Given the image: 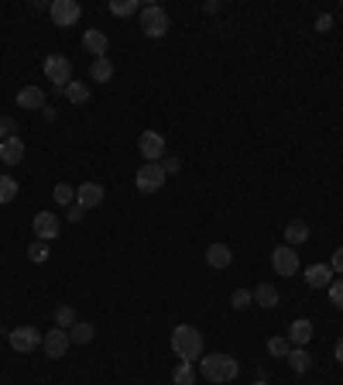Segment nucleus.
<instances>
[{"mask_svg": "<svg viewBox=\"0 0 343 385\" xmlns=\"http://www.w3.org/2000/svg\"><path fill=\"white\" fill-rule=\"evenodd\" d=\"M237 372H241V365H237V358H230V354H206V358L199 361V375L213 385L234 382Z\"/></svg>", "mask_w": 343, "mask_h": 385, "instance_id": "f257e3e1", "label": "nucleus"}, {"mask_svg": "<svg viewBox=\"0 0 343 385\" xmlns=\"http://www.w3.org/2000/svg\"><path fill=\"white\" fill-rule=\"evenodd\" d=\"M172 351H175L182 361H196V358L203 354V334H199L196 327H189V324H178V327L172 330Z\"/></svg>", "mask_w": 343, "mask_h": 385, "instance_id": "f03ea898", "label": "nucleus"}, {"mask_svg": "<svg viewBox=\"0 0 343 385\" xmlns=\"http://www.w3.org/2000/svg\"><path fill=\"white\" fill-rule=\"evenodd\" d=\"M141 31H144L148 38H162V35L169 31V14H165V7L144 3V7H141Z\"/></svg>", "mask_w": 343, "mask_h": 385, "instance_id": "7ed1b4c3", "label": "nucleus"}, {"mask_svg": "<svg viewBox=\"0 0 343 385\" xmlns=\"http://www.w3.org/2000/svg\"><path fill=\"white\" fill-rule=\"evenodd\" d=\"M45 76H48V83H55L59 93H66V86L73 83V62L66 55H48L45 59Z\"/></svg>", "mask_w": 343, "mask_h": 385, "instance_id": "20e7f679", "label": "nucleus"}, {"mask_svg": "<svg viewBox=\"0 0 343 385\" xmlns=\"http://www.w3.org/2000/svg\"><path fill=\"white\" fill-rule=\"evenodd\" d=\"M134 182H137V189L148 196V193H158L162 186H165V169H162V162H144L137 175H134Z\"/></svg>", "mask_w": 343, "mask_h": 385, "instance_id": "39448f33", "label": "nucleus"}, {"mask_svg": "<svg viewBox=\"0 0 343 385\" xmlns=\"http://www.w3.org/2000/svg\"><path fill=\"white\" fill-rule=\"evenodd\" d=\"M48 14H52V21H55L59 28H73V24L79 21V14H83V7H79L76 0H52V7H48Z\"/></svg>", "mask_w": 343, "mask_h": 385, "instance_id": "423d86ee", "label": "nucleus"}, {"mask_svg": "<svg viewBox=\"0 0 343 385\" xmlns=\"http://www.w3.org/2000/svg\"><path fill=\"white\" fill-rule=\"evenodd\" d=\"M271 265H275V272L285 279V275H296L299 272V255H296V248L292 245H278L275 252H271Z\"/></svg>", "mask_w": 343, "mask_h": 385, "instance_id": "0eeeda50", "label": "nucleus"}, {"mask_svg": "<svg viewBox=\"0 0 343 385\" xmlns=\"http://www.w3.org/2000/svg\"><path fill=\"white\" fill-rule=\"evenodd\" d=\"M7 341H10V347H14L17 354H28V351H35V347L42 344V334H38L35 327H14V330L7 334Z\"/></svg>", "mask_w": 343, "mask_h": 385, "instance_id": "6e6552de", "label": "nucleus"}, {"mask_svg": "<svg viewBox=\"0 0 343 385\" xmlns=\"http://www.w3.org/2000/svg\"><path fill=\"white\" fill-rule=\"evenodd\" d=\"M137 148H141L144 162H158V159L165 155V138H162L158 131H144V134L137 138Z\"/></svg>", "mask_w": 343, "mask_h": 385, "instance_id": "1a4fd4ad", "label": "nucleus"}, {"mask_svg": "<svg viewBox=\"0 0 343 385\" xmlns=\"http://www.w3.org/2000/svg\"><path fill=\"white\" fill-rule=\"evenodd\" d=\"M69 330H62V327H55V330H48V334H45L42 337V347H45V354H48V358H55V361H59V358H66V351H69Z\"/></svg>", "mask_w": 343, "mask_h": 385, "instance_id": "9d476101", "label": "nucleus"}, {"mask_svg": "<svg viewBox=\"0 0 343 385\" xmlns=\"http://www.w3.org/2000/svg\"><path fill=\"white\" fill-rule=\"evenodd\" d=\"M103 196H107V193H103V186H100V182H83V186L76 189V203H79L83 210L100 207V203H103Z\"/></svg>", "mask_w": 343, "mask_h": 385, "instance_id": "9b49d317", "label": "nucleus"}, {"mask_svg": "<svg viewBox=\"0 0 343 385\" xmlns=\"http://www.w3.org/2000/svg\"><path fill=\"white\" fill-rule=\"evenodd\" d=\"M31 224H35V234H38L42 241H52V238H55V234L62 231L59 217H55V214H48V210H45V214H38L35 220H31Z\"/></svg>", "mask_w": 343, "mask_h": 385, "instance_id": "f8f14e48", "label": "nucleus"}, {"mask_svg": "<svg viewBox=\"0 0 343 385\" xmlns=\"http://www.w3.org/2000/svg\"><path fill=\"white\" fill-rule=\"evenodd\" d=\"M21 159H24V141H21V138H3V141H0V162L17 166Z\"/></svg>", "mask_w": 343, "mask_h": 385, "instance_id": "ddd939ff", "label": "nucleus"}, {"mask_svg": "<svg viewBox=\"0 0 343 385\" xmlns=\"http://www.w3.org/2000/svg\"><path fill=\"white\" fill-rule=\"evenodd\" d=\"M305 282H309V289H330V282H333V268H330V265H309Z\"/></svg>", "mask_w": 343, "mask_h": 385, "instance_id": "4468645a", "label": "nucleus"}, {"mask_svg": "<svg viewBox=\"0 0 343 385\" xmlns=\"http://www.w3.org/2000/svg\"><path fill=\"white\" fill-rule=\"evenodd\" d=\"M83 48L89 52V55H96V59H103L107 55V48H110V42H107V35L103 31H96V28H89L83 35Z\"/></svg>", "mask_w": 343, "mask_h": 385, "instance_id": "2eb2a0df", "label": "nucleus"}, {"mask_svg": "<svg viewBox=\"0 0 343 385\" xmlns=\"http://www.w3.org/2000/svg\"><path fill=\"white\" fill-rule=\"evenodd\" d=\"M17 103L24 107V110H42L45 107V93L38 86H24L21 93H17Z\"/></svg>", "mask_w": 343, "mask_h": 385, "instance_id": "dca6fc26", "label": "nucleus"}, {"mask_svg": "<svg viewBox=\"0 0 343 385\" xmlns=\"http://www.w3.org/2000/svg\"><path fill=\"white\" fill-rule=\"evenodd\" d=\"M254 303L257 306H264V310H275L278 306V289L271 286V282H261V286H254Z\"/></svg>", "mask_w": 343, "mask_h": 385, "instance_id": "f3484780", "label": "nucleus"}, {"mask_svg": "<svg viewBox=\"0 0 343 385\" xmlns=\"http://www.w3.org/2000/svg\"><path fill=\"white\" fill-rule=\"evenodd\" d=\"M206 261H210L213 268H227V265L234 261V252H230L227 245H220V241H216V245L206 248Z\"/></svg>", "mask_w": 343, "mask_h": 385, "instance_id": "a211bd4d", "label": "nucleus"}, {"mask_svg": "<svg viewBox=\"0 0 343 385\" xmlns=\"http://www.w3.org/2000/svg\"><path fill=\"white\" fill-rule=\"evenodd\" d=\"M312 337V324L309 320H296L292 327H289V344H296V347H305Z\"/></svg>", "mask_w": 343, "mask_h": 385, "instance_id": "6ab92c4d", "label": "nucleus"}, {"mask_svg": "<svg viewBox=\"0 0 343 385\" xmlns=\"http://www.w3.org/2000/svg\"><path fill=\"white\" fill-rule=\"evenodd\" d=\"M114 76V62L103 55V59H93V66H89V80L93 83H107Z\"/></svg>", "mask_w": 343, "mask_h": 385, "instance_id": "aec40b11", "label": "nucleus"}, {"mask_svg": "<svg viewBox=\"0 0 343 385\" xmlns=\"http://www.w3.org/2000/svg\"><path fill=\"white\" fill-rule=\"evenodd\" d=\"M302 241H309V224L305 220H292L289 227H285V245H302Z\"/></svg>", "mask_w": 343, "mask_h": 385, "instance_id": "412c9836", "label": "nucleus"}, {"mask_svg": "<svg viewBox=\"0 0 343 385\" xmlns=\"http://www.w3.org/2000/svg\"><path fill=\"white\" fill-rule=\"evenodd\" d=\"M285 361H289V365H292V372H299V375H305V372L312 368V358H309V351H305V347H292Z\"/></svg>", "mask_w": 343, "mask_h": 385, "instance_id": "4be33fe9", "label": "nucleus"}, {"mask_svg": "<svg viewBox=\"0 0 343 385\" xmlns=\"http://www.w3.org/2000/svg\"><path fill=\"white\" fill-rule=\"evenodd\" d=\"M66 100H69V103H86V100H89V83H76V80H73V83L66 86Z\"/></svg>", "mask_w": 343, "mask_h": 385, "instance_id": "5701e85b", "label": "nucleus"}, {"mask_svg": "<svg viewBox=\"0 0 343 385\" xmlns=\"http://www.w3.org/2000/svg\"><path fill=\"white\" fill-rule=\"evenodd\" d=\"M93 334H96L93 324H73V327H69V341H76V344H89Z\"/></svg>", "mask_w": 343, "mask_h": 385, "instance_id": "b1692460", "label": "nucleus"}, {"mask_svg": "<svg viewBox=\"0 0 343 385\" xmlns=\"http://www.w3.org/2000/svg\"><path fill=\"white\" fill-rule=\"evenodd\" d=\"M110 14H117V17L141 14V3H137V0H114V3H110Z\"/></svg>", "mask_w": 343, "mask_h": 385, "instance_id": "393cba45", "label": "nucleus"}, {"mask_svg": "<svg viewBox=\"0 0 343 385\" xmlns=\"http://www.w3.org/2000/svg\"><path fill=\"white\" fill-rule=\"evenodd\" d=\"M172 382L175 385H192L196 382V372H192V361H182L175 372H172Z\"/></svg>", "mask_w": 343, "mask_h": 385, "instance_id": "a878e982", "label": "nucleus"}, {"mask_svg": "<svg viewBox=\"0 0 343 385\" xmlns=\"http://www.w3.org/2000/svg\"><path fill=\"white\" fill-rule=\"evenodd\" d=\"M73 324H76V310H73V306H59V310H55V327L69 330Z\"/></svg>", "mask_w": 343, "mask_h": 385, "instance_id": "bb28decb", "label": "nucleus"}, {"mask_svg": "<svg viewBox=\"0 0 343 385\" xmlns=\"http://www.w3.org/2000/svg\"><path fill=\"white\" fill-rule=\"evenodd\" d=\"M52 196H55V203H62V207H66V203H73V200H76V189H73L69 182H59V186L52 189Z\"/></svg>", "mask_w": 343, "mask_h": 385, "instance_id": "cd10ccee", "label": "nucleus"}, {"mask_svg": "<svg viewBox=\"0 0 343 385\" xmlns=\"http://www.w3.org/2000/svg\"><path fill=\"white\" fill-rule=\"evenodd\" d=\"M17 196V182L10 175H0V203H10Z\"/></svg>", "mask_w": 343, "mask_h": 385, "instance_id": "c85d7f7f", "label": "nucleus"}, {"mask_svg": "<svg viewBox=\"0 0 343 385\" xmlns=\"http://www.w3.org/2000/svg\"><path fill=\"white\" fill-rule=\"evenodd\" d=\"M268 351H271L275 358H289L292 344H289V337H271V341H268Z\"/></svg>", "mask_w": 343, "mask_h": 385, "instance_id": "c756f323", "label": "nucleus"}, {"mask_svg": "<svg viewBox=\"0 0 343 385\" xmlns=\"http://www.w3.org/2000/svg\"><path fill=\"white\" fill-rule=\"evenodd\" d=\"M251 303H254L251 289H234V296H230V306H234V310H247Z\"/></svg>", "mask_w": 343, "mask_h": 385, "instance_id": "7c9ffc66", "label": "nucleus"}, {"mask_svg": "<svg viewBox=\"0 0 343 385\" xmlns=\"http://www.w3.org/2000/svg\"><path fill=\"white\" fill-rule=\"evenodd\" d=\"M28 258H31L35 265H42L45 258H48V245H45V241H35V245L28 248Z\"/></svg>", "mask_w": 343, "mask_h": 385, "instance_id": "2f4dec72", "label": "nucleus"}, {"mask_svg": "<svg viewBox=\"0 0 343 385\" xmlns=\"http://www.w3.org/2000/svg\"><path fill=\"white\" fill-rule=\"evenodd\" d=\"M330 300H333V303H337V306L343 310V275H340V279H333V282H330Z\"/></svg>", "mask_w": 343, "mask_h": 385, "instance_id": "473e14b6", "label": "nucleus"}, {"mask_svg": "<svg viewBox=\"0 0 343 385\" xmlns=\"http://www.w3.org/2000/svg\"><path fill=\"white\" fill-rule=\"evenodd\" d=\"M83 217H86V210L79 207V203H73V207H69V214H66V220H73V224H83Z\"/></svg>", "mask_w": 343, "mask_h": 385, "instance_id": "72a5a7b5", "label": "nucleus"}, {"mask_svg": "<svg viewBox=\"0 0 343 385\" xmlns=\"http://www.w3.org/2000/svg\"><path fill=\"white\" fill-rule=\"evenodd\" d=\"M330 268H333V275H343V248L333 252V261H330Z\"/></svg>", "mask_w": 343, "mask_h": 385, "instance_id": "f704fd0d", "label": "nucleus"}, {"mask_svg": "<svg viewBox=\"0 0 343 385\" xmlns=\"http://www.w3.org/2000/svg\"><path fill=\"white\" fill-rule=\"evenodd\" d=\"M14 128H17V124H14L10 117H7V121H0V141H3V138H14Z\"/></svg>", "mask_w": 343, "mask_h": 385, "instance_id": "c9c22d12", "label": "nucleus"}, {"mask_svg": "<svg viewBox=\"0 0 343 385\" xmlns=\"http://www.w3.org/2000/svg\"><path fill=\"white\" fill-rule=\"evenodd\" d=\"M333 28V17L330 14H319V21H316V31H330Z\"/></svg>", "mask_w": 343, "mask_h": 385, "instance_id": "e433bc0d", "label": "nucleus"}, {"mask_svg": "<svg viewBox=\"0 0 343 385\" xmlns=\"http://www.w3.org/2000/svg\"><path fill=\"white\" fill-rule=\"evenodd\" d=\"M162 169H165V175H169V172L175 175V172L182 169V166H178V159H162Z\"/></svg>", "mask_w": 343, "mask_h": 385, "instance_id": "4c0bfd02", "label": "nucleus"}, {"mask_svg": "<svg viewBox=\"0 0 343 385\" xmlns=\"http://www.w3.org/2000/svg\"><path fill=\"white\" fill-rule=\"evenodd\" d=\"M337 361H343V337L337 341Z\"/></svg>", "mask_w": 343, "mask_h": 385, "instance_id": "58836bf2", "label": "nucleus"}, {"mask_svg": "<svg viewBox=\"0 0 343 385\" xmlns=\"http://www.w3.org/2000/svg\"><path fill=\"white\" fill-rule=\"evenodd\" d=\"M254 385H268V382H254Z\"/></svg>", "mask_w": 343, "mask_h": 385, "instance_id": "ea45409f", "label": "nucleus"}]
</instances>
